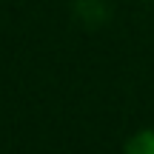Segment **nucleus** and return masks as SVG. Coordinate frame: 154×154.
Returning a JSON list of instances; mask_svg holds the SVG:
<instances>
[{
  "label": "nucleus",
  "mask_w": 154,
  "mask_h": 154,
  "mask_svg": "<svg viewBox=\"0 0 154 154\" xmlns=\"http://www.w3.org/2000/svg\"><path fill=\"white\" fill-rule=\"evenodd\" d=\"M123 154H154V128H140L123 146Z\"/></svg>",
  "instance_id": "1"
}]
</instances>
